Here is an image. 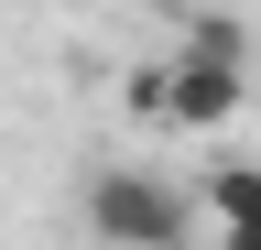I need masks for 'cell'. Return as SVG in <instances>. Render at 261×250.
I'll use <instances>...</instances> for the list:
<instances>
[{
  "label": "cell",
  "instance_id": "2",
  "mask_svg": "<svg viewBox=\"0 0 261 250\" xmlns=\"http://www.w3.org/2000/svg\"><path fill=\"white\" fill-rule=\"evenodd\" d=\"M76 217H87V239H98V250H185V229H196V207H185L163 174H142V163L87 174Z\"/></svg>",
  "mask_w": 261,
  "mask_h": 250
},
{
  "label": "cell",
  "instance_id": "1",
  "mask_svg": "<svg viewBox=\"0 0 261 250\" xmlns=\"http://www.w3.org/2000/svg\"><path fill=\"white\" fill-rule=\"evenodd\" d=\"M130 109L152 120V131H228V120H250V66H228V54H163V66H142V87H130Z\"/></svg>",
  "mask_w": 261,
  "mask_h": 250
},
{
  "label": "cell",
  "instance_id": "3",
  "mask_svg": "<svg viewBox=\"0 0 261 250\" xmlns=\"http://www.w3.org/2000/svg\"><path fill=\"white\" fill-rule=\"evenodd\" d=\"M207 217H218V250H261V163H218Z\"/></svg>",
  "mask_w": 261,
  "mask_h": 250
}]
</instances>
